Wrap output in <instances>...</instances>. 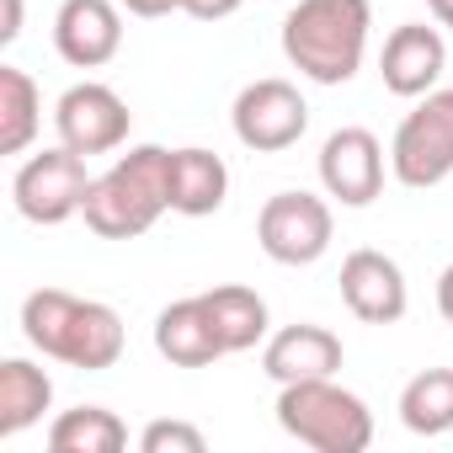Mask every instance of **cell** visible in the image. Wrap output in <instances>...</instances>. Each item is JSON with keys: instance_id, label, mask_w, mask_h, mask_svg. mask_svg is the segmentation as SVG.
I'll use <instances>...</instances> for the list:
<instances>
[{"instance_id": "ba28073f", "label": "cell", "mask_w": 453, "mask_h": 453, "mask_svg": "<svg viewBox=\"0 0 453 453\" xmlns=\"http://www.w3.org/2000/svg\"><path fill=\"white\" fill-rule=\"evenodd\" d=\"M230 123H235V139L257 155H283L304 139L310 128V102L299 96L294 81L283 75H267V81H251L235 107H230Z\"/></svg>"}, {"instance_id": "ffe728a7", "label": "cell", "mask_w": 453, "mask_h": 453, "mask_svg": "<svg viewBox=\"0 0 453 453\" xmlns=\"http://www.w3.org/2000/svg\"><path fill=\"white\" fill-rule=\"evenodd\" d=\"M49 448L54 453H118V448H128V426L107 405H75V411L54 416Z\"/></svg>"}, {"instance_id": "7c38bea8", "label": "cell", "mask_w": 453, "mask_h": 453, "mask_svg": "<svg viewBox=\"0 0 453 453\" xmlns=\"http://www.w3.org/2000/svg\"><path fill=\"white\" fill-rule=\"evenodd\" d=\"M54 49L75 70H102L123 49V6L118 0H65L54 17Z\"/></svg>"}, {"instance_id": "7402d4cb", "label": "cell", "mask_w": 453, "mask_h": 453, "mask_svg": "<svg viewBox=\"0 0 453 453\" xmlns=\"http://www.w3.org/2000/svg\"><path fill=\"white\" fill-rule=\"evenodd\" d=\"M139 448L144 453H203L208 437L192 426V421H150L139 432Z\"/></svg>"}, {"instance_id": "44dd1931", "label": "cell", "mask_w": 453, "mask_h": 453, "mask_svg": "<svg viewBox=\"0 0 453 453\" xmlns=\"http://www.w3.org/2000/svg\"><path fill=\"white\" fill-rule=\"evenodd\" d=\"M400 421L416 437H442L453 432V368H421L400 389Z\"/></svg>"}, {"instance_id": "52a82bcc", "label": "cell", "mask_w": 453, "mask_h": 453, "mask_svg": "<svg viewBox=\"0 0 453 453\" xmlns=\"http://www.w3.org/2000/svg\"><path fill=\"white\" fill-rule=\"evenodd\" d=\"M331 203L315 192H273L257 213V241L278 267H310L331 251Z\"/></svg>"}, {"instance_id": "5b68a950", "label": "cell", "mask_w": 453, "mask_h": 453, "mask_svg": "<svg viewBox=\"0 0 453 453\" xmlns=\"http://www.w3.org/2000/svg\"><path fill=\"white\" fill-rule=\"evenodd\" d=\"M389 171L400 187H437L453 176V91H426L400 118L389 144Z\"/></svg>"}, {"instance_id": "8992f818", "label": "cell", "mask_w": 453, "mask_h": 453, "mask_svg": "<svg viewBox=\"0 0 453 453\" xmlns=\"http://www.w3.org/2000/svg\"><path fill=\"white\" fill-rule=\"evenodd\" d=\"M86 192H91V171H86V155H75L70 144L27 155L17 165V176H12V197H17V213L27 224L75 219L86 208Z\"/></svg>"}, {"instance_id": "e0dca14e", "label": "cell", "mask_w": 453, "mask_h": 453, "mask_svg": "<svg viewBox=\"0 0 453 453\" xmlns=\"http://www.w3.org/2000/svg\"><path fill=\"white\" fill-rule=\"evenodd\" d=\"M203 304L213 315V331H219L224 352H251L257 342H267L273 315H267V299L257 288H246V283H219V288L203 294Z\"/></svg>"}, {"instance_id": "6da1fadb", "label": "cell", "mask_w": 453, "mask_h": 453, "mask_svg": "<svg viewBox=\"0 0 453 453\" xmlns=\"http://www.w3.org/2000/svg\"><path fill=\"white\" fill-rule=\"evenodd\" d=\"M22 336L33 352L102 373L123 357V315L102 299H75L65 288H38L22 299Z\"/></svg>"}, {"instance_id": "d6986e66", "label": "cell", "mask_w": 453, "mask_h": 453, "mask_svg": "<svg viewBox=\"0 0 453 453\" xmlns=\"http://www.w3.org/2000/svg\"><path fill=\"white\" fill-rule=\"evenodd\" d=\"M43 128L38 81L17 65H0V155H22Z\"/></svg>"}, {"instance_id": "4316f807", "label": "cell", "mask_w": 453, "mask_h": 453, "mask_svg": "<svg viewBox=\"0 0 453 453\" xmlns=\"http://www.w3.org/2000/svg\"><path fill=\"white\" fill-rule=\"evenodd\" d=\"M426 12L437 17V27H453V0H426Z\"/></svg>"}, {"instance_id": "d4e9b609", "label": "cell", "mask_w": 453, "mask_h": 453, "mask_svg": "<svg viewBox=\"0 0 453 453\" xmlns=\"http://www.w3.org/2000/svg\"><path fill=\"white\" fill-rule=\"evenodd\" d=\"M6 6V22H0V43H17L22 38V0H0Z\"/></svg>"}, {"instance_id": "ac0fdd59", "label": "cell", "mask_w": 453, "mask_h": 453, "mask_svg": "<svg viewBox=\"0 0 453 453\" xmlns=\"http://www.w3.org/2000/svg\"><path fill=\"white\" fill-rule=\"evenodd\" d=\"M54 405V379L33 357H6L0 363V437H17L43 421Z\"/></svg>"}, {"instance_id": "484cf974", "label": "cell", "mask_w": 453, "mask_h": 453, "mask_svg": "<svg viewBox=\"0 0 453 453\" xmlns=\"http://www.w3.org/2000/svg\"><path fill=\"white\" fill-rule=\"evenodd\" d=\"M437 310H442V320L453 326V262H448L442 278H437Z\"/></svg>"}, {"instance_id": "4fadbf2b", "label": "cell", "mask_w": 453, "mask_h": 453, "mask_svg": "<svg viewBox=\"0 0 453 453\" xmlns=\"http://www.w3.org/2000/svg\"><path fill=\"white\" fill-rule=\"evenodd\" d=\"M442 65H448V43H442V33L426 27V22H405V27H395V33L384 38V54H379L384 91H389V96H405V102L437 91Z\"/></svg>"}, {"instance_id": "277c9868", "label": "cell", "mask_w": 453, "mask_h": 453, "mask_svg": "<svg viewBox=\"0 0 453 453\" xmlns=\"http://www.w3.org/2000/svg\"><path fill=\"white\" fill-rule=\"evenodd\" d=\"M278 426L315 453H363L373 442V411L336 379L278 384Z\"/></svg>"}, {"instance_id": "9a60e30c", "label": "cell", "mask_w": 453, "mask_h": 453, "mask_svg": "<svg viewBox=\"0 0 453 453\" xmlns=\"http://www.w3.org/2000/svg\"><path fill=\"white\" fill-rule=\"evenodd\" d=\"M155 352L171 363V368H213L219 357H230L213 331V315L203 304V294L192 299H176L155 315Z\"/></svg>"}, {"instance_id": "8fae6325", "label": "cell", "mask_w": 453, "mask_h": 453, "mask_svg": "<svg viewBox=\"0 0 453 453\" xmlns=\"http://www.w3.org/2000/svg\"><path fill=\"white\" fill-rule=\"evenodd\" d=\"M342 304L363 320V326H395L411 304V288H405V273L395 257L363 246L342 262Z\"/></svg>"}, {"instance_id": "cb8c5ba5", "label": "cell", "mask_w": 453, "mask_h": 453, "mask_svg": "<svg viewBox=\"0 0 453 453\" xmlns=\"http://www.w3.org/2000/svg\"><path fill=\"white\" fill-rule=\"evenodd\" d=\"M118 6H123L128 17H144V22H155V17H171V12H181V0H118Z\"/></svg>"}, {"instance_id": "5bb4252c", "label": "cell", "mask_w": 453, "mask_h": 453, "mask_svg": "<svg viewBox=\"0 0 453 453\" xmlns=\"http://www.w3.org/2000/svg\"><path fill=\"white\" fill-rule=\"evenodd\" d=\"M342 363H347L342 336H336V331H326V326H310V320L273 331V336H267V347H262V368H267V379H273V384L336 379V373H342Z\"/></svg>"}, {"instance_id": "30bf717a", "label": "cell", "mask_w": 453, "mask_h": 453, "mask_svg": "<svg viewBox=\"0 0 453 453\" xmlns=\"http://www.w3.org/2000/svg\"><path fill=\"white\" fill-rule=\"evenodd\" d=\"M320 187L342 208H368L384 192V144L368 128H336L320 144Z\"/></svg>"}, {"instance_id": "3957f363", "label": "cell", "mask_w": 453, "mask_h": 453, "mask_svg": "<svg viewBox=\"0 0 453 453\" xmlns=\"http://www.w3.org/2000/svg\"><path fill=\"white\" fill-rule=\"evenodd\" d=\"M368 0H299L283 17V54L315 86H347L368 54Z\"/></svg>"}, {"instance_id": "603a6c76", "label": "cell", "mask_w": 453, "mask_h": 453, "mask_svg": "<svg viewBox=\"0 0 453 453\" xmlns=\"http://www.w3.org/2000/svg\"><path fill=\"white\" fill-rule=\"evenodd\" d=\"M181 12L197 17V22H224V17L241 12V0H181Z\"/></svg>"}, {"instance_id": "2e32d148", "label": "cell", "mask_w": 453, "mask_h": 453, "mask_svg": "<svg viewBox=\"0 0 453 453\" xmlns=\"http://www.w3.org/2000/svg\"><path fill=\"white\" fill-rule=\"evenodd\" d=\"M224 197H230V165L213 150H203V144L171 150V213L208 219L224 208Z\"/></svg>"}, {"instance_id": "9c48e42d", "label": "cell", "mask_w": 453, "mask_h": 453, "mask_svg": "<svg viewBox=\"0 0 453 453\" xmlns=\"http://www.w3.org/2000/svg\"><path fill=\"white\" fill-rule=\"evenodd\" d=\"M128 123H134L128 102L112 86H102V81H81V86H70L54 102V134H59V144H70L86 160L91 155H112L128 139Z\"/></svg>"}, {"instance_id": "7a4b0ae2", "label": "cell", "mask_w": 453, "mask_h": 453, "mask_svg": "<svg viewBox=\"0 0 453 453\" xmlns=\"http://www.w3.org/2000/svg\"><path fill=\"white\" fill-rule=\"evenodd\" d=\"M171 213V150L165 144H134L118 155L102 176H91L86 192V230L102 241H139L150 224Z\"/></svg>"}]
</instances>
